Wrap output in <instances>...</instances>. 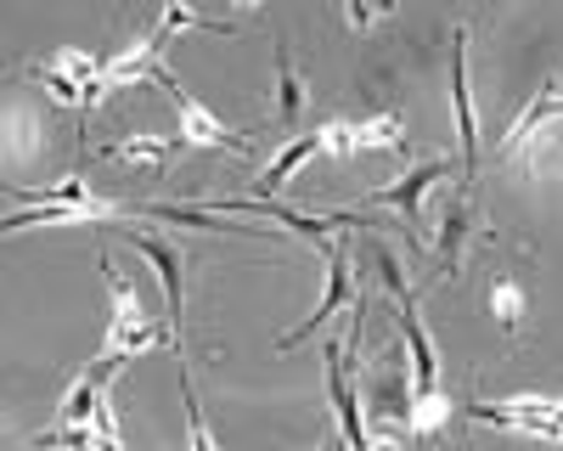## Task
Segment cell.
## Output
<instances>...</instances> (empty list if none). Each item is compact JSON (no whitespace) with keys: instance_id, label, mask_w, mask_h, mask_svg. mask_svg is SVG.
<instances>
[{"instance_id":"cell-1","label":"cell","mask_w":563,"mask_h":451,"mask_svg":"<svg viewBox=\"0 0 563 451\" xmlns=\"http://www.w3.org/2000/svg\"><path fill=\"white\" fill-rule=\"evenodd\" d=\"M45 90H52L57 102H74V108H97L102 102V63L97 57H85V52H63L57 63H34L29 68Z\"/></svg>"},{"instance_id":"cell-2","label":"cell","mask_w":563,"mask_h":451,"mask_svg":"<svg viewBox=\"0 0 563 451\" xmlns=\"http://www.w3.org/2000/svg\"><path fill=\"white\" fill-rule=\"evenodd\" d=\"M119 361H124V355H108V350H102L97 367H90L85 378H74V389H68V400H63L57 429H45L40 440H90V418H97V400H102V389L113 384Z\"/></svg>"},{"instance_id":"cell-3","label":"cell","mask_w":563,"mask_h":451,"mask_svg":"<svg viewBox=\"0 0 563 451\" xmlns=\"http://www.w3.org/2000/svg\"><path fill=\"white\" fill-rule=\"evenodd\" d=\"M113 333H108V355H135V350H147V344H158V339H169L175 344V333L169 328H158V322H147L141 316V299H135V288L113 271Z\"/></svg>"},{"instance_id":"cell-4","label":"cell","mask_w":563,"mask_h":451,"mask_svg":"<svg viewBox=\"0 0 563 451\" xmlns=\"http://www.w3.org/2000/svg\"><path fill=\"white\" fill-rule=\"evenodd\" d=\"M153 79H158V85L169 90V97H175V108H180V142H186V147L243 153V142H238V135H231V130H225V124H220V119H214V113H209L203 102H192V97H186V90H180V85H175V79H169L164 68H158Z\"/></svg>"},{"instance_id":"cell-5","label":"cell","mask_w":563,"mask_h":451,"mask_svg":"<svg viewBox=\"0 0 563 451\" xmlns=\"http://www.w3.org/2000/svg\"><path fill=\"white\" fill-rule=\"evenodd\" d=\"M119 232L147 254L153 265H158V277H164V299H169V333H175V344H180V310H186V294H180V271H186V254L169 243V238H153V232H135L130 220H113Z\"/></svg>"},{"instance_id":"cell-6","label":"cell","mask_w":563,"mask_h":451,"mask_svg":"<svg viewBox=\"0 0 563 451\" xmlns=\"http://www.w3.org/2000/svg\"><path fill=\"white\" fill-rule=\"evenodd\" d=\"M445 175H451V164H445V158H434V164H422V169H411V175L389 180V187H378V193L366 198V209H400V220L417 232L422 198H429V187H434V180H445Z\"/></svg>"},{"instance_id":"cell-7","label":"cell","mask_w":563,"mask_h":451,"mask_svg":"<svg viewBox=\"0 0 563 451\" xmlns=\"http://www.w3.org/2000/svg\"><path fill=\"white\" fill-rule=\"evenodd\" d=\"M344 305H355V277H350V260H344V249H333V260H327V294H321V305H316V316H305V322L282 339V350H294V344H305L316 328H327V316H339Z\"/></svg>"},{"instance_id":"cell-8","label":"cell","mask_w":563,"mask_h":451,"mask_svg":"<svg viewBox=\"0 0 563 451\" xmlns=\"http://www.w3.org/2000/svg\"><path fill=\"white\" fill-rule=\"evenodd\" d=\"M451 102H456V124H462V175H474L479 135H474V97H467V29H456V40H451Z\"/></svg>"},{"instance_id":"cell-9","label":"cell","mask_w":563,"mask_h":451,"mask_svg":"<svg viewBox=\"0 0 563 451\" xmlns=\"http://www.w3.org/2000/svg\"><path fill=\"white\" fill-rule=\"evenodd\" d=\"M327 389H333V406H339V424H344V440L355 446V451H366L372 446V435H366V424H361V400H355V384H350V367H344V344H333L327 339Z\"/></svg>"},{"instance_id":"cell-10","label":"cell","mask_w":563,"mask_h":451,"mask_svg":"<svg viewBox=\"0 0 563 451\" xmlns=\"http://www.w3.org/2000/svg\"><path fill=\"white\" fill-rule=\"evenodd\" d=\"M316 153H321V130H310V135H299V142H288V147H282V153L260 169V198L282 193V187H288V175H294L305 158H316Z\"/></svg>"},{"instance_id":"cell-11","label":"cell","mask_w":563,"mask_h":451,"mask_svg":"<svg viewBox=\"0 0 563 451\" xmlns=\"http://www.w3.org/2000/svg\"><path fill=\"white\" fill-rule=\"evenodd\" d=\"M552 113H558V79H547V85H541V97H536V102L519 113V124H512V130L501 135V158H507V153H519V147L530 142V135H536V130L552 119Z\"/></svg>"},{"instance_id":"cell-12","label":"cell","mask_w":563,"mask_h":451,"mask_svg":"<svg viewBox=\"0 0 563 451\" xmlns=\"http://www.w3.org/2000/svg\"><path fill=\"white\" fill-rule=\"evenodd\" d=\"M467 226H474V209H467V198H456V204L445 209V226H440V277H456Z\"/></svg>"},{"instance_id":"cell-13","label":"cell","mask_w":563,"mask_h":451,"mask_svg":"<svg viewBox=\"0 0 563 451\" xmlns=\"http://www.w3.org/2000/svg\"><path fill=\"white\" fill-rule=\"evenodd\" d=\"M299 113H305V79H299L294 57L276 45V119L294 130V124H299Z\"/></svg>"},{"instance_id":"cell-14","label":"cell","mask_w":563,"mask_h":451,"mask_svg":"<svg viewBox=\"0 0 563 451\" xmlns=\"http://www.w3.org/2000/svg\"><path fill=\"white\" fill-rule=\"evenodd\" d=\"M474 418H485V424H501V429H530V435H558V418H547V413H525V406H485V400H474L467 406Z\"/></svg>"},{"instance_id":"cell-15","label":"cell","mask_w":563,"mask_h":451,"mask_svg":"<svg viewBox=\"0 0 563 451\" xmlns=\"http://www.w3.org/2000/svg\"><path fill=\"white\" fill-rule=\"evenodd\" d=\"M350 147H378V153H406V135H400V119L395 113H378V119H361L350 130Z\"/></svg>"},{"instance_id":"cell-16","label":"cell","mask_w":563,"mask_h":451,"mask_svg":"<svg viewBox=\"0 0 563 451\" xmlns=\"http://www.w3.org/2000/svg\"><path fill=\"white\" fill-rule=\"evenodd\" d=\"M108 153L124 158V164H153V169H164L169 153H175V135H124V142L108 147Z\"/></svg>"},{"instance_id":"cell-17","label":"cell","mask_w":563,"mask_h":451,"mask_svg":"<svg viewBox=\"0 0 563 451\" xmlns=\"http://www.w3.org/2000/svg\"><path fill=\"white\" fill-rule=\"evenodd\" d=\"M490 310H496L501 333H519V322H525V288L512 277H496L490 283Z\"/></svg>"},{"instance_id":"cell-18","label":"cell","mask_w":563,"mask_h":451,"mask_svg":"<svg viewBox=\"0 0 563 451\" xmlns=\"http://www.w3.org/2000/svg\"><path fill=\"white\" fill-rule=\"evenodd\" d=\"M350 23H355V29H372V23H384V7H350Z\"/></svg>"}]
</instances>
